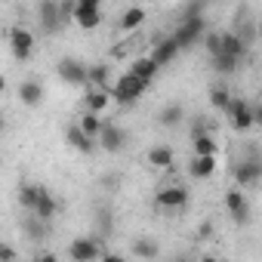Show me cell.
<instances>
[{"label":"cell","instance_id":"6da1fadb","mask_svg":"<svg viewBox=\"0 0 262 262\" xmlns=\"http://www.w3.org/2000/svg\"><path fill=\"white\" fill-rule=\"evenodd\" d=\"M256 148H259V145H247L244 158L234 164V182H237V188L256 185V182L262 179V155H259Z\"/></svg>","mask_w":262,"mask_h":262},{"label":"cell","instance_id":"7a4b0ae2","mask_svg":"<svg viewBox=\"0 0 262 262\" xmlns=\"http://www.w3.org/2000/svg\"><path fill=\"white\" fill-rule=\"evenodd\" d=\"M148 90V83H142L136 74H120L117 80H114V86H111V99L114 102H120V105H136L139 99H142V93Z\"/></svg>","mask_w":262,"mask_h":262},{"label":"cell","instance_id":"3957f363","mask_svg":"<svg viewBox=\"0 0 262 262\" xmlns=\"http://www.w3.org/2000/svg\"><path fill=\"white\" fill-rule=\"evenodd\" d=\"M56 74H59V80H62L65 86H86V83H90V65H83V62L74 59V56L59 59Z\"/></svg>","mask_w":262,"mask_h":262},{"label":"cell","instance_id":"277c9868","mask_svg":"<svg viewBox=\"0 0 262 262\" xmlns=\"http://www.w3.org/2000/svg\"><path fill=\"white\" fill-rule=\"evenodd\" d=\"M68 256H71V262H102L105 244L99 237H74L68 244Z\"/></svg>","mask_w":262,"mask_h":262},{"label":"cell","instance_id":"5b68a950","mask_svg":"<svg viewBox=\"0 0 262 262\" xmlns=\"http://www.w3.org/2000/svg\"><path fill=\"white\" fill-rule=\"evenodd\" d=\"M7 40H10V50H13L16 62H28L34 56V34L25 25H13L10 34H7Z\"/></svg>","mask_w":262,"mask_h":262},{"label":"cell","instance_id":"8992f818","mask_svg":"<svg viewBox=\"0 0 262 262\" xmlns=\"http://www.w3.org/2000/svg\"><path fill=\"white\" fill-rule=\"evenodd\" d=\"M126 142H129L126 129L120 123H114V120H105V129H102V136H99V148L105 155H120L126 148Z\"/></svg>","mask_w":262,"mask_h":262},{"label":"cell","instance_id":"52a82bcc","mask_svg":"<svg viewBox=\"0 0 262 262\" xmlns=\"http://www.w3.org/2000/svg\"><path fill=\"white\" fill-rule=\"evenodd\" d=\"M207 37V22L204 19H191V22H179L173 28V40L179 43V50H191L198 40Z\"/></svg>","mask_w":262,"mask_h":262},{"label":"cell","instance_id":"ba28073f","mask_svg":"<svg viewBox=\"0 0 262 262\" xmlns=\"http://www.w3.org/2000/svg\"><path fill=\"white\" fill-rule=\"evenodd\" d=\"M37 19H40V28L47 34H59L62 25H65L62 4H59V0H40V4H37Z\"/></svg>","mask_w":262,"mask_h":262},{"label":"cell","instance_id":"9c48e42d","mask_svg":"<svg viewBox=\"0 0 262 262\" xmlns=\"http://www.w3.org/2000/svg\"><path fill=\"white\" fill-rule=\"evenodd\" d=\"M74 22L83 31L99 28L102 25V7H99V0H77V4H74Z\"/></svg>","mask_w":262,"mask_h":262},{"label":"cell","instance_id":"30bf717a","mask_svg":"<svg viewBox=\"0 0 262 262\" xmlns=\"http://www.w3.org/2000/svg\"><path fill=\"white\" fill-rule=\"evenodd\" d=\"M228 120L237 133H247L250 126H256V108L247 102V99H234L231 108H228Z\"/></svg>","mask_w":262,"mask_h":262},{"label":"cell","instance_id":"8fae6325","mask_svg":"<svg viewBox=\"0 0 262 262\" xmlns=\"http://www.w3.org/2000/svg\"><path fill=\"white\" fill-rule=\"evenodd\" d=\"M155 204L161 210H182L188 204V188L185 185H164L158 194H155Z\"/></svg>","mask_w":262,"mask_h":262},{"label":"cell","instance_id":"7c38bea8","mask_svg":"<svg viewBox=\"0 0 262 262\" xmlns=\"http://www.w3.org/2000/svg\"><path fill=\"white\" fill-rule=\"evenodd\" d=\"M225 207H228L234 225H247V222H250V201H247V194H244L241 188H231V191L225 194Z\"/></svg>","mask_w":262,"mask_h":262},{"label":"cell","instance_id":"4fadbf2b","mask_svg":"<svg viewBox=\"0 0 262 262\" xmlns=\"http://www.w3.org/2000/svg\"><path fill=\"white\" fill-rule=\"evenodd\" d=\"M179 53H182V50H179V43L173 40V34H167V37H161V40L151 47V53H148V56H151V59H155L161 68H164V65H170V62H173Z\"/></svg>","mask_w":262,"mask_h":262},{"label":"cell","instance_id":"5bb4252c","mask_svg":"<svg viewBox=\"0 0 262 262\" xmlns=\"http://www.w3.org/2000/svg\"><path fill=\"white\" fill-rule=\"evenodd\" d=\"M65 139H68V145H71L74 151H80V155H93V151H96V139H90L77 123H71V126L65 129Z\"/></svg>","mask_w":262,"mask_h":262},{"label":"cell","instance_id":"9a60e30c","mask_svg":"<svg viewBox=\"0 0 262 262\" xmlns=\"http://www.w3.org/2000/svg\"><path fill=\"white\" fill-rule=\"evenodd\" d=\"M222 53L225 56H231V59H247V53H250V47L244 43V37L237 34V31H222Z\"/></svg>","mask_w":262,"mask_h":262},{"label":"cell","instance_id":"2e32d148","mask_svg":"<svg viewBox=\"0 0 262 262\" xmlns=\"http://www.w3.org/2000/svg\"><path fill=\"white\" fill-rule=\"evenodd\" d=\"M173 164H176L173 145H155V148H148V167H155V170H173Z\"/></svg>","mask_w":262,"mask_h":262},{"label":"cell","instance_id":"e0dca14e","mask_svg":"<svg viewBox=\"0 0 262 262\" xmlns=\"http://www.w3.org/2000/svg\"><path fill=\"white\" fill-rule=\"evenodd\" d=\"M158 71H161V65H158L151 56H139L133 65H129V74H136V77H139L142 83H148V86H151V80L158 77Z\"/></svg>","mask_w":262,"mask_h":262},{"label":"cell","instance_id":"ac0fdd59","mask_svg":"<svg viewBox=\"0 0 262 262\" xmlns=\"http://www.w3.org/2000/svg\"><path fill=\"white\" fill-rule=\"evenodd\" d=\"M19 102H22L25 108H37V105L43 102V83H37V80H22V83H19Z\"/></svg>","mask_w":262,"mask_h":262},{"label":"cell","instance_id":"d6986e66","mask_svg":"<svg viewBox=\"0 0 262 262\" xmlns=\"http://www.w3.org/2000/svg\"><path fill=\"white\" fill-rule=\"evenodd\" d=\"M129 253L139 256V259H158L161 256V244L155 237H133V244H129Z\"/></svg>","mask_w":262,"mask_h":262},{"label":"cell","instance_id":"ffe728a7","mask_svg":"<svg viewBox=\"0 0 262 262\" xmlns=\"http://www.w3.org/2000/svg\"><path fill=\"white\" fill-rule=\"evenodd\" d=\"M145 16H148V13H145L142 7H126V10L120 13V19H117V28H120L123 34H129V31H136V28L145 22Z\"/></svg>","mask_w":262,"mask_h":262},{"label":"cell","instance_id":"44dd1931","mask_svg":"<svg viewBox=\"0 0 262 262\" xmlns=\"http://www.w3.org/2000/svg\"><path fill=\"white\" fill-rule=\"evenodd\" d=\"M111 105V93L108 90H90L86 96H83V111H90V114H99L102 117V111Z\"/></svg>","mask_w":262,"mask_h":262},{"label":"cell","instance_id":"7402d4cb","mask_svg":"<svg viewBox=\"0 0 262 262\" xmlns=\"http://www.w3.org/2000/svg\"><path fill=\"white\" fill-rule=\"evenodd\" d=\"M182 120H185V108H182L179 102H167V105L158 111V123H161V126H170V129H173V126H179Z\"/></svg>","mask_w":262,"mask_h":262},{"label":"cell","instance_id":"603a6c76","mask_svg":"<svg viewBox=\"0 0 262 262\" xmlns=\"http://www.w3.org/2000/svg\"><path fill=\"white\" fill-rule=\"evenodd\" d=\"M22 231H25V237H28V241L40 244V241H47V237H50V222H43V219H37V216H28V219L22 222Z\"/></svg>","mask_w":262,"mask_h":262},{"label":"cell","instance_id":"cb8c5ba5","mask_svg":"<svg viewBox=\"0 0 262 262\" xmlns=\"http://www.w3.org/2000/svg\"><path fill=\"white\" fill-rule=\"evenodd\" d=\"M216 173V158H191L188 161V176L191 179H210Z\"/></svg>","mask_w":262,"mask_h":262},{"label":"cell","instance_id":"d4e9b609","mask_svg":"<svg viewBox=\"0 0 262 262\" xmlns=\"http://www.w3.org/2000/svg\"><path fill=\"white\" fill-rule=\"evenodd\" d=\"M43 191H47L43 185H31V182H28V185H22V188H19V204H22L28 213H34V210H37V204H40V198H43Z\"/></svg>","mask_w":262,"mask_h":262},{"label":"cell","instance_id":"484cf974","mask_svg":"<svg viewBox=\"0 0 262 262\" xmlns=\"http://www.w3.org/2000/svg\"><path fill=\"white\" fill-rule=\"evenodd\" d=\"M77 126L83 129V133H86L90 139H96V142H99L102 129H105V120H102L99 114H90V111H83V114H80V120H77Z\"/></svg>","mask_w":262,"mask_h":262},{"label":"cell","instance_id":"4316f807","mask_svg":"<svg viewBox=\"0 0 262 262\" xmlns=\"http://www.w3.org/2000/svg\"><path fill=\"white\" fill-rule=\"evenodd\" d=\"M56 213H59V201H56L50 191H43V198H40V204H37V210H34L31 216H37V219H43V222H53Z\"/></svg>","mask_w":262,"mask_h":262},{"label":"cell","instance_id":"83f0119b","mask_svg":"<svg viewBox=\"0 0 262 262\" xmlns=\"http://www.w3.org/2000/svg\"><path fill=\"white\" fill-rule=\"evenodd\" d=\"M231 102H234V99H231V93H228V86H225V83H216V86L210 90V105H213V108L228 111V108H231Z\"/></svg>","mask_w":262,"mask_h":262},{"label":"cell","instance_id":"f1b7e54d","mask_svg":"<svg viewBox=\"0 0 262 262\" xmlns=\"http://www.w3.org/2000/svg\"><path fill=\"white\" fill-rule=\"evenodd\" d=\"M191 148H194V158H216V151H219V145H216L213 133H210V136L194 139V142H191Z\"/></svg>","mask_w":262,"mask_h":262},{"label":"cell","instance_id":"f546056e","mask_svg":"<svg viewBox=\"0 0 262 262\" xmlns=\"http://www.w3.org/2000/svg\"><path fill=\"white\" fill-rule=\"evenodd\" d=\"M108 74H111V68L102 62V65H90V83H93V90H108Z\"/></svg>","mask_w":262,"mask_h":262},{"label":"cell","instance_id":"4dcf8cb0","mask_svg":"<svg viewBox=\"0 0 262 262\" xmlns=\"http://www.w3.org/2000/svg\"><path fill=\"white\" fill-rule=\"evenodd\" d=\"M210 62H213V71H216V74H234V71L241 68V59H231V56H225V53L216 56V59H210Z\"/></svg>","mask_w":262,"mask_h":262},{"label":"cell","instance_id":"1f68e13d","mask_svg":"<svg viewBox=\"0 0 262 262\" xmlns=\"http://www.w3.org/2000/svg\"><path fill=\"white\" fill-rule=\"evenodd\" d=\"M204 50H207L210 59L222 56V31H207V37H204Z\"/></svg>","mask_w":262,"mask_h":262},{"label":"cell","instance_id":"d6a6232c","mask_svg":"<svg viewBox=\"0 0 262 262\" xmlns=\"http://www.w3.org/2000/svg\"><path fill=\"white\" fill-rule=\"evenodd\" d=\"M204 10H207L204 4H185V7H182V19H179V22H191V19H204Z\"/></svg>","mask_w":262,"mask_h":262},{"label":"cell","instance_id":"836d02e7","mask_svg":"<svg viewBox=\"0 0 262 262\" xmlns=\"http://www.w3.org/2000/svg\"><path fill=\"white\" fill-rule=\"evenodd\" d=\"M210 133H213V123L201 117V120H194V126H191V133H188V136H191V142H194V139H201V136H210Z\"/></svg>","mask_w":262,"mask_h":262},{"label":"cell","instance_id":"e575fe53","mask_svg":"<svg viewBox=\"0 0 262 262\" xmlns=\"http://www.w3.org/2000/svg\"><path fill=\"white\" fill-rule=\"evenodd\" d=\"M0 262H16V250H13V244H4V247H0Z\"/></svg>","mask_w":262,"mask_h":262},{"label":"cell","instance_id":"d590c367","mask_svg":"<svg viewBox=\"0 0 262 262\" xmlns=\"http://www.w3.org/2000/svg\"><path fill=\"white\" fill-rule=\"evenodd\" d=\"M31 262H59V256H56V253H50V250H43V253H40V256H34Z\"/></svg>","mask_w":262,"mask_h":262},{"label":"cell","instance_id":"8d00e7d4","mask_svg":"<svg viewBox=\"0 0 262 262\" xmlns=\"http://www.w3.org/2000/svg\"><path fill=\"white\" fill-rule=\"evenodd\" d=\"M102 262H129L126 256H120V253H105L102 256Z\"/></svg>","mask_w":262,"mask_h":262},{"label":"cell","instance_id":"74e56055","mask_svg":"<svg viewBox=\"0 0 262 262\" xmlns=\"http://www.w3.org/2000/svg\"><path fill=\"white\" fill-rule=\"evenodd\" d=\"M210 234H213V225H210V222H204V225H201V231H198V241H204V237H210Z\"/></svg>","mask_w":262,"mask_h":262},{"label":"cell","instance_id":"f35d334b","mask_svg":"<svg viewBox=\"0 0 262 262\" xmlns=\"http://www.w3.org/2000/svg\"><path fill=\"white\" fill-rule=\"evenodd\" d=\"M198 262H225V259H216V256H210V253H207V256H201Z\"/></svg>","mask_w":262,"mask_h":262},{"label":"cell","instance_id":"ab89813d","mask_svg":"<svg viewBox=\"0 0 262 262\" xmlns=\"http://www.w3.org/2000/svg\"><path fill=\"white\" fill-rule=\"evenodd\" d=\"M173 262H194L191 256H185V253H179V256H173Z\"/></svg>","mask_w":262,"mask_h":262},{"label":"cell","instance_id":"60d3db41","mask_svg":"<svg viewBox=\"0 0 262 262\" xmlns=\"http://www.w3.org/2000/svg\"><path fill=\"white\" fill-rule=\"evenodd\" d=\"M256 126H262V105H256Z\"/></svg>","mask_w":262,"mask_h":262},{"label":"cell","instance_id":"b9f144b4","mask_svg":"<svg viewBox=\"0 0 262 262\" xmlns=\"http://www.w3.org/2000/svg\"><path fill=\"white\" fill-rule=\"evenodd\" d=\"M256 34H262V19H259V22H256Z\"/></svg>","mask_w":262,"mask_h":262}]
</instances>
